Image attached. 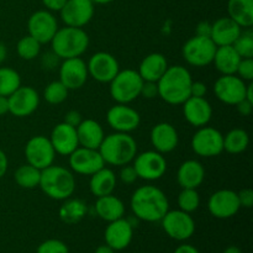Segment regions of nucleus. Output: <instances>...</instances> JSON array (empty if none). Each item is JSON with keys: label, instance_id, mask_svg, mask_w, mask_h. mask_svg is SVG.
Listing matches in <instances>:
<instances>
[{"label": "nucleus", "instance_id": "nucleus-54", "mask_svg": "<svg viewBox=\"0 0 253 253\" xmlns=\"http://www.w3.org/2000/svg\"><path fill=\"white\" fill-rule=\"evenodd\" d=\"M94 253H115V251H114L110 246H108V245L105 244V245H101V246H99Z\"/></svg>", "mask_w": 253, "mask_h": 253}, {"label": "nucleus", "instance_id": "nucleus-29", "mask_svg": "<svg viewBox=\"0 0 253 253\" xmlns=\"http://www.w3.org/2000/svg\"><path fill=\"white\" fill-rule=\"evenodd\" d=\"M95 212L101 220L106 222L115 221L124 217L125 214V205L123 200L113 194L104 195L96 199Z\"/></svg>", "mask_w": 253, "mask_h": 253}, {"label": "nucleus", "instance_id": "nucleus-25", "mask_svg": "<svg viewBox=\"0 0 253 253\" xmlns=\"http://www.w3.org/2000/svg\"><path fill=\"white\" fill-rule=\"evenodd\" d=\"M242 32V27L229 16L220 17L214 24H211L210 39L217 47L231 46Z\"/></svg>", "mask_w": 253, "mask_h": 253}, {"label": "nucleus", "instance_id": "nucleus-19", "mask_svg": "<svg viewBox=\"0 0 253 253\" xmlns=\"http://www.w3.org/2000/svg\"><path fill=\"white\" fill-rule=\"evenodd\" d=\"M88 67L81 57L63 59L59 66V81L68 90L81 89L88 81Z\"/></svg>", "mask_w": 253, "mask_h": 253}, {"label": "nucleus", "instance_id": "nucleus-15", "mask_svg": "<svg viewBox=\"0 0 253 253\" xmlns=\"http://www.w3.org/2000/svg\"><path fill=\"white\" fill-rule=\"evenodd\" d=\"M106 121L115 132L130 133L140 126L141 116L127 104H116L108 110Z\"/></svg>", "mask_w": 253, "mask_h": 253}, {"label": "nucleus", "instance_id": "nucleus-48", "mask_svg": "<svg viewBox=\"0 0 253 253\" xmlns=\"http://www.w3.org/2000/svg\"><path fill=\"white\" fill-rule=\"evenodd\" d=\"M43 6L46 7V10L48 11H61L62 7L64 6V4L67 2V0H41Z\"/></svg>", "mask_w": 253, "mask_h": 253}, {"label": "nucleus", "instance_id": "nucleus-30", "mask_svg": "<svg viewBox=\"0 0 253 253\" xmlns=\"http://www.w3.org/2000/svg\"><path fill=\"white\" fill-rule=\"evenodd\" d=\"M116 183H118V179H116L115 173L110 168H106L104 166L103 168L90 175L89 189L94 197L100 198L104 195L113 194L116 188Z\"/></svg>", "mask_w": 253, "mask_h": 253}, {"label": "nucleus", "instance_id": "nucleus-4", "mask_svg": "<svg viewBox=\"0 0 253 253\" xmlns=\"http://www.w3.org/2000/svg\"><path fill=\"white\" fill-rule=\"evenodd\" d=\"M76 177L73 172L62 166L51 165L41 170L39 187L53 200H66L76 192Z\"/></svg>", "mask_w": 253, "mask_h": 253}, {"label": "nucleus", "instance_id": "nucleus-44", "mask_svg": "<svg viewBox=\"0 0 253 253\" xmlns=\"http://www.w3.org/2000/svg\"><path fill=\"white\" fill-rule=\"evenodd\" d=\"M237 198H239V203L241 208L250 209V208L253 207V190L250 189V188L240 190L237 193Z\"/></svg>", "mask_w": 253, "mask_h": 253}, {"label": "nucleus", "instance_id": "nucleus-45", "mask_svg": "<svg viewBox=\"0 0 253 253\" xmlns=\"http://www.w3.org/2000/svg\"><path fill=\"white\" fill-rule=\"evenodd\" d=\"M141 95L145 96L146 99H153L158 96L157 83H155V82H143Z\"/></svg>", "mask_w": 253, "mask_h": 253}, {"label": "nucleus", "instance_id": "nucleus-13", "mask_svg": "<svg viewBox=\"0 0 253 253\" xmlns=\"http://www.w3.org/2000/svg\"><path fill=\"white\" fill-rule=\"evenodd\" d=\"M58 29L57 19L48 10H37L29 17L27 21L29 35L41 44L51 42Z\"/></svg>", "mask_w": 253, "mask_h": 253}, {"label": "nucleus", "instance_id": "nucleus-6", "mask_svg": "<svg viewBox=\"0 0 253 253\" xmlns=\"http://www.w3.org/2000/svg\"><path fill=\"white\" fill-rule=\"evenodd\" d=\"M143 79L135 69L119 71L110 82V95L118 104H130L141 96Z\"/></svg>", "mask_w": 253, "mask_h": 253}, {"label": "nucleus", "instance_id": "nucleus-39", "mask_svg": "<svg viewBox=\"0 0 253 253\" xmlns=\"http://www.w3.org/2000/svg\"><path fill=\"white\" fill-rule=\"evenodd\" d=\"M200 205V197L197 189H190V188H184L178 195V207L182 211L192 214L197 211Z\"/></svg>", "mask_w": 253, "mask_h": 253}, {"label": "nucleus", "instance_id": "nucleus-36", "mask_svg": "<svg viewBox=\"0 0 253 253\" xmlns=\"http://www.w3.org/2000/svg\"><path fill=\"white\" fill-rule=\"evenodd\" d=\"M21 85V77L9 67L0 68V95L9 96Z\"/></svg>", "mask_w": 253, "mask_h": 253}, {"label": "nucleus", "instance_id": "nucleus-40", "mask_svg": "<svg viewBox=\"0 0 253 253\" xmlns=\"http://www.w3.org/2000/svg\"><path fill=\"white\" fill-rule=\"evenodd\" d=\"M234 48L241 58H252L253 57V32L251 29L242 30L240 36L234 42Z\"/></svg>", "mask_w": 253, "mask_h": 253}, {"label": "nucleus", "instance_id": "nucleus-43", "mask_svg": "<svg viewBox=\"0 0 253 253\" xmlns=\"http://www.w3.org/2000/svg\"><path fill=\"white\" fill-rule=\"evenodd\" d=\"M119 177H120V180L124 183V184H127V185L133 184V183L138 179L135 168H133V166H130V165H125L121 167Z\"/></svg>", "mask_w": 253, "mask_h": 253}, {"label": "nucleus", "instance_id": "nucleus-41", "mask_svg": "<svg viewBox=\"0 0 253 253\" xmlns=\"http://www.w3.org/2000/svg\"><path fill=\"white\" fill-rule=\"evenodd\" d=\"M36 253H69L68 246L61 240H46L37 247Z\"/></svg>", "mask_w": 253, "mask_h": 253}, {"label": "nucleus", "instance_id": "nucleus-50", "mask_svg": "<svg viewBox=\"0 0 253 253\" xmlns=\"http://www.w3.org/2000/svg\"><path fill=\"white\" fill-rule=\"evenodd\" d=\"M210 32H211V24L208 21H202L198 24L197 26V35L198 36H205L210 37Z\"/></svg>", "mask_w": 253, "mask_h": 253}, {"label": "nucleus", "instance_id": "nucleus-34", "mask_svg": "<svg viewBox=\"0 0 253 253\" xmlns=\"http://www.w3.org/2000/svg\"><path fill=\"white\" fill-rule=\"evenodd\" d=\"M250 145V136L244 128H232L224 136V151L231 155L245 152Z\"/></svg>", "mask_w": 253, "mask_h": 253}, {"label": "nucleus", "instance_id": "nucleus-37", "mask_svg": "<svg viewBox=\"0 0 253 253\" xmlns=\"http://www.w3.org/2000/svg\"><path fill=\"white\" fill-rule=\"evenodd\" d=\"M16 51L17 54L22 59H25V61H31V59H35L40 54L41 43L37 40H35L32 36L27 35V36H24L17 42Z\"/></svg>", "mask_w": 253, "mask_h": 253}, {"label": "nucleus", "instance_id": "nucleus-27", "mask_svg": "<svg viewBox=\"0 0 253 253\" xmlns=\"http://www.w3.org/2000/svg\"><path fill=\"white\" fill-rule=\"evenodd\" d=\"M205 178L204 166L197 160H188L179 166L177 172V182L182 189H197L203 184Z\"/></svg>", "mask_w": 253, "mask_h": 253}, {"label": "nucleus", "instance_id": "nucleus-17", "mask_svg": "<svg viewBox=\"0 0 253 253\" xmlns=\"http://www.w3.org/2000/svg\"><path fill=\"white\" fill-rule=\"evenodd\" d=\"M68 157L71 169L77 174L91 175L105 166L99 150H93V148L79 146Z\"/></svg>", "mask_w": 253, "mask_h": 253}, {"label": "nucleus", "instance_id": "nucleus-51", "mask_svg": "<svg viewBox=\"0 0 253 253\" xmlns=\"http://www.w3.org/2000/svg\"><path fill=\"white\" fill-rule=\"evenodd\" d=\"M7 166H9V161H7L6 155L2 150H0V179L6 174Z\"/></svg>", "mask_w": 253, "mask_h": 253}, {"label": "nucleus", "instance_id": "nucleus-16", "mask_svg": "<svg viewBox=\"0 0 253 253\" xmlns=\"http://www.w3.org/2000/svg\"><path fill=\"white\" fill-rule=\"evenodd\" d=\"M86 67L89 76L99 83H110L120 71L118 59L108 52L94 53L89 58Z\"/></svg>", "mask_w": 253, "mask_h": 253}, {"label": "nucleus", "instance_id": "nucleus-57", "mask_svg": "<svg viewBox=\"0 0 253 253\" xmlns=\"http://www.w3.org/2000/svg\"><path fill=\"white\" fill-rule=\"evenodd\" d=\"M224 253H242L241 249L237 246H229L226 250H225Z\"/></svg>", "mask_w": 253, "mask_h": 253}, {"label": "nucleus", "instance_id": "nucleus-42", "mask_svg": "<svg viewBox=\"0 0 253 253\" xmlns=\"http://www.w3.org/2000/svg\"><path fill=\"white\" fill-rule=\"evenodd\" d=\"M236 76L244 79L245 82L253 81V59L252 58H241L239 67H237Z\"/></svg>", "mask_w": 253, "mask_h": 253}, {"label": "nucleus", "instance_id": "nucleus-49", "mask_svg": "<svg viewBox=\"0 0 253 253\" xmlns=\"http://www.w3.org/2000/svg\"><path fill=\"white\" fill-rule=\"evenodd\" d=\"M235 106H236L237 111H239L242 116H250L252 114L253 103H251L250 100H247V99H244V100H241Z\"/></svg>", "mask_w": 253, "mask_h": 253}, {"label": "nucleus", "instance_id": "nucleus-7", "mask_svg": "<svg viewBox=\"0 0 253 253\" xmlns=\"http://www.w3.org/2000/svg\"><path fill=\"white\" fill-rule=\"evenodd\" d=\"M216 47L210 37L195 35L183 44L182 54L185 62L190 66L207 67L212 63Z\"/></svg>", "mask_w": 253, "mask_h": 253}, {"label": "nucleus", "instance_id": "nucleus-32", "mask_svg": "<svg viewBox=\"0 0 253 253\" xmlns=\"http://www.w3.org/2000/svg\"><path fill=\"white\" fill-rule=\"evenodd\" d=\"M227 12L242 29H251L253 25V0H229Z\"/></svg>", "mask_w": 253, "mask_h": 253}, {"label": "nucleus", "instance_id": "nucleus-14", "mask_svg": "<svg viewBox=\"0 0 253 253\" xmlns=\"http://www.w3.org/2000/svg\"><path fill=\"white\" fill-rule=\"evenodd\" d=\"M9 100V113L16 118H26L34 114L40 105V95L32 86L20 85L11 95L7 96Z\"/></svg>", "mask_w": 253, "mask_h": 253}, {"label": "nucleus", "instance_id": "nucleus-46", "mask_svg": "<svg viewBox=\"0 0 253 253\" xmlns=\"http://www.w3.org/2000/svg\"><path fill=\"white\" fill-rule=\"evenodd\" d=\"M207 84L203 82L193 81L192 86H190V96H197V98H205L207 95Z\"/></svg>", "mask_w": 253, "mask_h": 253}, {"label": "nucleus", "instance_id": "nucleus-10", "mask_svg": "<svg viewBox=\"0 0 253 253\" xmlns=\"http://www.w3.org/2000/svg\"><path fill=\"white\" fill-rule=\"evenodd\" d=\"M192 148L200 157H216L224 151V135L216 128L203 126L193 136Z\"/></svg>", "mask_w": 253, "mask_h": 253}, {"label": "nucleus", "instance_id": "nucleus-31", "mask_svg": "<svg viewBox=\"0 0 253 253\" xmlns=\"http://www.w3.org/2000/svg\"><path fill=\"white\" fill-rule=\"evenodd\" d=\"M240 61L241 57L231 44V46L216 47L212 63L222 76H226V74H236Z\"/></svg>", "mask_w": 253, "mask_h": 253}, {"label": "nucleus", "instance_id": "nucleus-12", "mask_svg": "<svg viewBox=\"0 0 253 253\" xmlns=\"http://www.w3.org/2000/svg\"><path fill=\"white\" fill-rule=\"evenodd\" d=\"M246 82L236 74H221L214 84V93L221 103L226 105H236L246 99Z\"/></svg>", "mask_w": 253, "mask_h": 253}, {"label": "nucleus", "instance_id": "nucleus-35", "mask_svg": "<svg viewBox=\"0 0 253 253\" xmlns=\"http://www.w3.org/2000/svg\"><path fill=\"white\" fill-rule=\"evenodd\" d=\"M14 179L19 187L24 188V189H34V188L39 187L40 184L41 170L39 168L26 163V165L20 166L15 170Z\"/></svg>", "mask_w": 253, "mask_h": 253}, {"label": "nucleus", "instance_id": "nucleus-20", "mask_svg": "<svg viewBox=\"0 0 253 253\" xmlns=\"http://www.w3.org/2000/svg\"><path fill=\"white\" fill-rule=\"evenodd\" d=\"M241 209L237 193L230 189H221L211 194L208 202V210L216 219H230Z\"/></svg>", "mask_w": 253, "mask_h": 253}, {"label": "nucleus", "instance_id": "nucleus-28", "mask_svg": "<svg viewBox=\"0 0 253 253\" xmlns=\"http://www.w3.org/2000/svg\"><path fill=\"white\" fill-rule=\"evenodd\" d=\"M167 58L162 53H150L141 61L138 67V74L143 82H155L157 83L161 77L168 68Z\"/></svg>", "mask_w": 253, "mask_h": 253}, {"label": "nucleus", "instance_id": "nucleus-3", "mask_svg": "<svg viewBox=\"0 0 253 253\" xmlns=\"http://www.w3.org/2000/svg\"><path fill=\"white\" fill-rule=\"evenodd\" d=\"M105 165H130L137 155V142L130 133L114 132L105 136L99 147Z\"/></svg>", "mask_w": 253, "mask_h": 253}, {"label": "nucleus", "instance_id": "nucleus-8", "mask_svg": "<svg viewBox=\"0 0 253 253\" xmlns=\"http://www.w3.org/2000/svg\"><path fill=\"white\" fill-rule=\"evenodd\" d=\"M166 234L175 241H185L195 232V221L192 215L182 210H168L161 220Z\"/></svg>", "mask_w": 253, "mask_h": 253}, {"label": "nucleus", "instance_id": "nucleus-56", "mask_svg": "<svg viewBox=\"0 0 253 253\" xmlns=\"http://www.w3.org/2000/svg\"><path fill=\"white\" fill-rule=\"evenodd\" d=\"M246 99L247 100L251 101V103H253V84H252V82H250V83L247 84Z\"/></svg>", "mask_w": 253, "mask_h": 253}, {"label": "nucleus", "instance_id": "nucleus-2", "mask_svg": "<svg viewBox=\"0 0 253 253\" xmlns=\"http://www.w3.org/2000/svg\"><path fill=\"white\" fill-rule=\"evenodd\" d=\"M193 78L183 66H169L157 82L158 96L169 105H182L190 96Z\"/></svg>", "mask_w": 253, "mask_h": 253}, {"label": "nucleus", "instance_id": "nucleus-21", "mask_svg": "<svg viewBox=\"0 0 253 253\" xmlns=\"http://www.w3.org/2000/svg\"><path fill=\"white\" fill-rule=\"evenodd\" d=\"M133 237V226L127 219L115 220L109 222L104 232L105 244L110 246L114 251H121L128 247Z\"/></svg>", "mask_w": 253, "mask_h": 253}, {"label": "nucleus", "instance_id": "nucleus-55", "mask_svg": "<svg viewBox=\"0 0 253 253\" xmlns=\"http://www.w3.org/2000/svg\"><path fill=\"white\" fill-rule=\"evenodd\" d=\"M6 56H7L6 46H5L2 42H0V63H2V62L6 59Z\"/></svg>", "mask_w": 253, "mask_h": 253}, {"label": "nucleus", "instance_id": "nucleus-5", "mask_svg": "<svg viewBox=\"0 0 253 253\" xmlns=\"http://www.w3.org/2000/svg\"><path fill=\"white\" fill-rule=\"evenodd\" d=\"M52 52L59 59L81 57L88 49L89 36L81 27L64 26L57 30L51 40Z\"/></svg>", "mask_w": 253, "mask_h": 253}, {"label": "nucleus", "instance_id": "nucleus-33", "mask_svg": "<svg viewBox=\"0 0 253 253\" xmlns=\"http://www.w3.org/2000/svg\"><path fill=\"white\" fill-rule=\"evenodd\" d=\"M88 212V207L82 199L68 198L59 208V219L68 225H74L84 219Z\"/></svg>", "mask_w": 253, "mask_h": 253}, {"label": "nucleus", "instance_id": "nucleus-11", "mask_svg": "<svg viewBox=\"0 0 253 253\" xmlns=\"http://www.w3.org/2000/svg\"><path fill=\"white\" fill-rule=\"evenodd\" d=\"M25 157L29 165L42 170L53 165L56 151L53 150L51 141L46 136H34L25 146Z\"/></svg>", "mask_w": 253, "mask_h": 253}, {"label": "nucleus", "instance_id": "nucleus-23", "mask_svg": "<svg viewBox=\"0 0 253 253\" xmlns=\"http://www.w3.org/2000/svg\"><path fill=\"white\" fill-rule=\"evenodd\" d=\"M49 141L53 146V150L56 151V155L59 156H69L79 147L76 127L66 123L54 126Z\"/></svg>", "mask_w": 253, "mask_h": 253}, {"label": "nucleus", "instance_id": "nucleus-1", "mask_svg": "<svg viewBox=\"0 0 253 253\" xmlns=\"http://www.w3.org/2000/svg\"><path fill=\"white\" fill-rule=\"evenodd\" d=\"M130 205L136 219L146 222L161 221L169 210L167 195L155 185L137 188L131 197Z\"/></svg>", "mask_w": 253, "mask_h": 253}, {"label": "nucleus", "instance_id": "nucleus-52", "mask_svg": "<svg viewBox=\"0 0 253 253\" xmlns=\"http://www.w3.org/2000/svg\"><path fill=\"white\" fill-rule=\"evenodd\" d=\"M173 253H200V252L198 251L197 247L192 246V245L184 244V245H180V246H178Z\"/></svg>", "mask_w": 253, "mask_h": 253}, {"label": "nucleus", "instance_id": "nucleus-26", "mask_svg": "<svg viewBox=\"0 0 253 253\" xmlns=\"http://www.w3.org/2000/svg\"><path fill=\"white\" fill-rule=\"evenodd\" d=\"M76 130L81 147L99 150L104 137H105L103 126L93 119L82 120V123L77 126Z\"/></svg>", "mask_w": 253, "mask_h": 253}, {"label": "nucleus", "instance_id": "nucleus-53", "mask_svg": "<svg viewBox=\"0 0 253 253\" xmlns=\"http://www.w3.org/2000/svg\"><path fill=\"white\" fill-rule=\"evenodd\" d=\"M9 113V100L7 96L0 95V116L5 115Z\"/></svg>", "mask_w": 253, "mask_h": 253}, {"label": "nucleus", "instance_id": "nucleus-58", "mask_svg": "<svg viewBox=\"0 0 253 253\" xmlns=\"http://www.w3.org/2000/svg\"><path fill=\"white\" fill-rule=\"evenodd\" d=\"M93 4H99V5H104V4H109V2L114 1V0H91Z\"/></svg>", "mask_w": 253, "mask_h": 253}, {"label": "nucleus", "instance_id": "nucleus-47", "mask_svg": "<svg viewBox=\"0 0 253 253\" xmlns=\"http://www.w3.org/2000/svg\"><path fill=\"white\" fill-rule=\"evenodd\" d=\"M82 120H83V119H82V115L79 111L71 110L64 115L63 123L68 124V125L73 126V127H77V126L82 123Z\"/></svg>", "mask_w": 253, "mask_h": 253}, {"label": "nucleus", "instance_id": "nucleus-22", "mask_svg": "<svg viewBox=\"0 0 253 253\" xmlns=\"http://www.w3.org/2000/svg\"><path fill=\"white\" fill-rule=\"evenodd\" d=\"M182 105L185 120L194 127L207 126L211 120L212 108L205 98L189 96Z\"/></svg>", "mask_w": 253, "mask_h": 253}, {"label": "nucleus", "instance_id": "nucleus-24", "mask_svg": "<svg viewBox=\"0 0 253 253\" xmlns=\"http://www.w3.org/2000/svg\"><path fill=\"white\" fill-rule=\"evenodd\" d=\"M150 137L155 151L162 155L174 151L179 142L177 130L169 123H160L153 126Z\"/></svg>", "mask_w": 253, "mask_h": 253}, {"label": "nucleus", "instance_id": "nucleus-18", "mask_svg": "<svg viewBox=\"0 0 253 253\" xmlns=\"http://www.w3.org/2000/svg\"><path fill=\"white\" fill-rule=\"evenodd\" d=\"M59 14L66 26L83 29L93 19L94 4L91 0H67Z\"/></svg>", "mask_w": 253, "mask_h": 253}, {"label": "nucleus", "instance_id": "nucleus-9", "mask_svg": "<svg viewBox=\"0 0 253 253\" xmlns=\"http://www.w3.org/2000/svg\"><path fill=\"white\" fill-rule=\"evenodd\" d=\"M132 162L137 177L148 182L161 179L167 172V161L165 156L157 151H146L136 155Z\"/></svg>", "mask_w": 253, "mask_h": 253}, {"label": "nucleus", "instance_id": "nucleus-38", "mask_svg": "<svg viewBox=\"0 0 253 253\" xmlns=\"http://www.w3.org/2000/svg\"><path fill=\"white\" fill-rule=\"evenodd\" d=\"M68 91L61 81H53L44 88L43 98L51 105H58L66 100Z\"/></svg>", "mask_w": 253, "mask_h": 253}]
</instances>
